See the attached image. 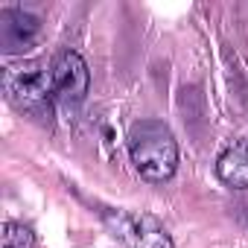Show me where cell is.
Wrapping results in <instances>:
<instances>
[{
  "instance_id": "cell-5",
  "label": "cell",
  "mask_w": 248,
  "mask_h": 248,
  "mask_svg": "<svg viewBox=\"0 0 248 248\" xmlns=\"http://www.w3.org/2000/svg\"><path fill=\"white\" fill-rule=\"evenodd\" d=\"M41 32V24L35 15L21 12V9H3L0 12V47L6 56L12 53H24L35 44Z\"/></svg>"
},
{
  "instance_id": "cell-2",
  "label": "cell",
  "mask_w": 248,
  "mask_h": 248,
  "mask_svg": "<svg viewBox=\"0 0 248 248\" xmlns=\"http://www.w3.org/2000/svg\"><path fill=\"white\" fill-rule=\"evenodd\" d=\"M3 93L6 99L27 114H50V102L56 96L53 64L41 59H24L3 67Z\"/></svg>"
},
{
  "instance_id": "cell-1",
  "label": "cell",
  "mask_w": 248,
  "mask_h": 248,
  "mask_svg": "<svg viewBox=\"0 0 248 248\" xmlns=\"http://www.w3.org/2000/svg\"><path fill=\"white\" fill-rule=\"evenodd\" d=\"M129 155L135 170L149 184H164L178 170V143L161 120H138L129 129Z\"/></svg>"
},
{
  "instance_id": "cell-6",
  "label": "cell",
  "mask_w": 248,
  "mask_h": 248,
  "mask_svg": "<svg viewBox=\"0 0 248 248\" xmlns=\"http://www.w3.org/2000/svg\"><path fill=\"white\" fill-rule=\"evenodd\" d=\"M216 175L233 190H248V140H233L216 158Z\"/></svg>"
},
{
  "instance_id": "cell-3",
  "label": "cell",
  "mask_w": 248,
  "mask_h": 248,
  "mask_svg": "<svg viewBox=\"0 0 248 248\" xmlns=\"http://www.w3.org/2000/svg\"><path fill=\"white\" fill-rule=\"evenodd\" d=\"M99 213L105 225L111 228V233L123 239L129 248H175L170 231L152 213H129V210H114V207H102Z\"/></svg>"
},
{
  "instance_id": "cell-7",
  "label": "cell",
  "mask_w": 248,
  "mask_h": 248,
  "mask_svg": "<svg viewBox=\"0 0 248 248\" xmlns=\"http://www.w3.org/2000/svg\"><path fill=\"white\" fill-rule=\"evenodd\" d=\"M0 248H38L35 233L21 222H6L0 231Z\"/></svg>"
},
{
  "instance_id": "cell-4",
  "label": "cell",
  "mask_w": 248,
  "mask_h": 248,
  "mask_svg": "<svg viewBox=\"0 0 248 248\" xmlns=\"http://www.w3.org/2000/svg\"><path fill=\"white\" fill-rule=\"evenodd\" d=\"M53 85H56V96L62 102H73V105L82 102L88 96V88H91L88 62L76 50L59 53L53 62Z\"/></svg>"
}]
</instances>
